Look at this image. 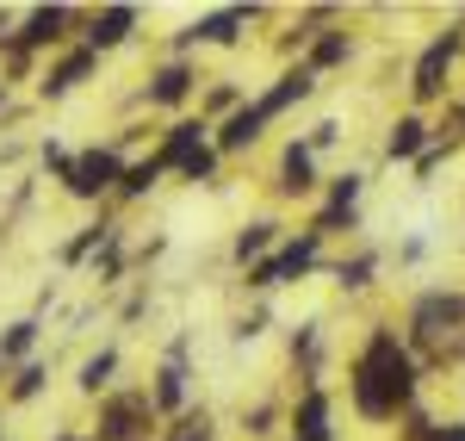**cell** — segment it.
<instances>
[{"label": "cell", "mask_w": 465, "mask_h": 441, "mask_svg": "<svg viewBox=\"0 0 465 441\" xmlns=\"http://www.w3.org/2000/svg\"><path fill=\"white\" fill-rule=\"evenodd\" d=\"M267 330H273V298H249V305L230 317V342H236V348H254Z\"/></svg>", "instance_id": "cell-31"}, {"label": "cell", "mask_w": 465, "mask_h": 441, "mask_svg": "<svg viewBox=\"0 0 465 441\" xmlns=\"http://www.w3.org/2000/svg\"><path fill=\"white\" fill-rule=\"evenodd\" d=\"M397 441H465V423L460 416H434L429 405H416L397 423Z\"/></svg>", "instance_id": "cell-30"}, {"label": "cell", "mask_w": 465, "mask_h": 441, "mask_svg": "<svg viewBox=\"0 0 465 441\" xmlns=\"http://www.w3.org/2000/svg\"><path fill=\"white\" fill-rule=\"evenodd\" d=\"M366 168H335L329 181H322L317 205L304 212V230H317L329 249H348L360 236V224H366Z\"/></svg>", "instance_id": "cell-6"}, {"label": "cell", "mask_w": 465, "mask_h": 441, "mask_svg": "<svg viewBox=\"0 0 465 441\" xmlns=\"http://www.w3.org/2000/svg\"><path fill=\"white\" fill-rule=\"evenodd\" d=\"M50 386H56V361H50V355H37V361H25V367H13L6 379H0V416H6V410L44 405Z\"/></svg>", "instance_id": "cell-26"}, {"label": "cell", "mask_w": 465, "mask_h": 441, "mask_svg": "<svg viewBox=\"0 0 465 441\" xmlns=\"http://www.w3.org/2000/svg\"><path fill=\"white\" fill-rule=\"evenodd\" d=\"M354 56H360V32H354V19H341V25H329V32L311 37L298 63H304L311 75H322V81H329V75H341V69H348Z\"/></svg>", "instance_id": "cell-25"}, {"label": "cell", "mask_w": 465, "mask_h": 441, "mask_svg": "<svg viewBox=\"0 0 465 441\" xmlns=\"http://www.w3.org/2000/svg\"><path fill=\"white\" fill-rule=\"evenodd\" d=\"M81 429H87L94 441H155L162 436V416H155V405H149L143 379H124V386H112L106 398L87 405Z\"/></svg>", "instance_id": "cell-10"}, {"label": "cell", "mask_w": 465, "mask_h": 441, "mask_svg": "<svg viewBox=\"0 0 465 441\" xmlns=\"http://www.w3.org/2000/svg\"><path fill=\"white\" fill-rule=\"evenodd\" d=\"M329 243H322L317 230H304V224H292L286 243L273 249V256L261 261V267H249L236 286H242V298H280L292 293V286H304V280H322V267H329Z\"/></svg>", "instance_id": "cell-5"}, {"label": "cell", "mask_w": 465, "mask_h": 441, "mask_svg": "<svg viewBox=\"0 0 465 441\" xmlns=\"http://www.w3.org/2000/svg\"><path fill=\"white\" fill-rule=\"evenodd\" d=\"M379 274H385V249H372V243L335 249V256H329V267H322V280H329L341 298H366L372 286H379Z\"/></svg>", "instance_id": "cell-20"}, {"label": "cell", "mask_w": 465, "mask_h": 441, "mask_svg": "<svg viewBox=\"0 0 465 441\" xmlns=\"http://www.w3.org/2000/svg\"><path fill=\"white\" fill-rule=\"evenodd\" d=\"M74 37H81V6L69 0H44V6H25L19 13V37H13V50H25L37 63H50L56 50H69Z\"/></svg>", "instance_id": "cell-12"}, {"label": "cell", "mask_w": 465, "mask_h": 441, "mask_svg": "<svg viewBox=\"0 0 465 441\" xmlns=\"http://www.w3.org/2000/svg\"><path fill=\"white\" fill-rule=\"evenodd\" d=\"M149 311H155V280H131L124 298H118V311H112V330H137Z\"/></svg>", "instance_id": "cell-32"}, {"label": "cell", "mask_w": 465, "mask_h": 441, "mask_svg": "<svg viewBox=\"0 0 465 441\" xmlns=\"http://www.w3.org/2000/svg\"><path fill=\"white\" fill-rule=\"evenodd\" d=\"M25 155H32V144H25V137H6V144H0V168H19Z\"/></svg>", "instance_id": "cell-38"}, {"label": "cell", "mask_w": 465, "mask_h": 441, "mask_svg": "<svg viewBox=\"0 0 465 441\" xmlns=\"http://www.w3.org/2000/svg\"><path fill=\"white\" fill-rule=\"evenodd\" d=\"M149 149H155V162L168 168V181H180V186H223V175H230L223 155L212 149V125H205L199 112L155 125Z\"/></svg>", "instance_id": "cell-4"}, {"label": "cell", "mask_w": 465, "mask_h": 441, "mask_svg": "<svg viewBox=\"0 0 465 441\" xmlns=\"http://www.w3.org/2000/svg\"><path fill=\"white\" fill-rule=\"evenodd\" d=\"M429 144H434V118L403 106L391 125H385V137H379V162H385V168H410Z\"/></svg>", "instance_id": "cell-23"}, {"label": "cell", "mask_w": 465, "mask_h": 441, "mask_svg": "<svg viewBox=\"0 0 465 441\" xmlns=\"http://www.w3.org/2000/svg\"><path fill=\"white\" fill-rule=\"evenodd\" d=\"M0 441H19V436H13V429H6V436H0Z\"/></svg>", "instance_id": "cell-41"}, {"label": "cell", "mask_w": 465, "mask_h": 441, "mask_svg": "<svg viewBox=\"0 0 465 441\" xmlns=\"http://www.w3.org/2000/svg\"><path fill=\"white\" fill-rule=\"evenodd\" d=\"M143 392L149 405H155V416L168 423V416H180V410L199 405V367H193V330H168V342L155 348V361H149L143 373Z\"/></svg>", "instance_id": "cell-9"}, {"label": "cell", "mask_w": 465, "mask_h": 441, "mask_svg": "<svg viewBox=\"0 0 465 441\" xmlns=\"http://www.w3.org/2000/svg\"><path fill=\"white\" fill-rule=\"evenodd\" d=\"M168 186V168L155 162V149H137L131 162H124V175H118V193H112V212L118 218H131L137 205H149L155 193Z\"/></svg>", "instance_id": "cell-24"}, {"label": "cell", "mask_w": 465, "mask_h": 441, "mask_svg": "<svg viewBox=\"0 0 465 441\" xmlns=\"http://www.w3.org/2000/svg\"><path fill=\"white\" fill-rule=\"evenodd\" d=\"M322 181H329V168H322L317 155L304 149V137H280V149H273V168H267V212H280V218H292V212H311L317 205Z\"/></svg>", "instance_id": "cell-11"}, {"label": "cell", "mask_w": 465, "mask_h": 441, "mask_svg": "<svg viewBox=\"0 0 465 441\" xmlns=\"http://www.w3.org/2000/svg\"><path fill=\"white\" fill-rule=\"evenodd\" d=\"M322 87H329L322 75H311L304 63H286V69H273V75H267V81H261V87L249 94V106L261 112L267 125H286L292 112H304L311 100H317Z\"/></svg>", "instance_id": "cell-16"}, {"label": "cell", "mask_w": 465, "mask_h": 441, "mask_svg": "<svg viewBox=\"0 0 465 441\" xmlns=\"http://www.w3.org/2000/svg\"><path fill=\"white\" fill-rule=\"evenodd\" d=\"M74 398H81V410L94 405V398H106L112 386H124V342L118 336H106L100 348H87L81 361H74Z\"/></svg>", "instance_id": "cell-19"}, {"label": "cell", "mask_w": 465, "mask_h": 441, "mask_svg": "<svg viewBox=\"0 0 465 441\" xmlns=\"http://www.w3.org/2000/svg\"><path fill=\"white\" fill-rule=\"evenodd\" d=\"M32 155H37V181H63L74 162V149L56 137V131H44V137H32Z\"/></svg>", "instance_id": "cell-33"}, {"label": "cell", "mask_w": 465, "mask_h": 441, "mask_svg": "<svg viewBox=\"0 0 465 441\" xmlns=\"http://www.w3.org/2000/svg\"><path fill=\"white\" fill-rule=\"evenodd\" d=\"M280 19V6H261V0H249V6H205V13H193L180 32L162 37V56H205V50H242L249 37H261L254 25H273Z\"/></svg>", "instance_id": "cell-3"}, {"label": "cell", "mask_w": 465, "mask_h": 441, "mask_svg": "<svg viewBox=\"0 0 465 441\" xmlns=\"http://www.w3.org/2000/svg\"><path fill=\"white\" fill-rule=\"evenodd\" d=\"M19 100H25V94H13V87H6V81H0V125H6V118H13V106H19Z\"/></svg>", "instance_id": "cell-39"}, {"label": "cell", "mask_w": 465, "mask_h": 441, "mask_svg": "<svg viewBox=\"0 0 465 441\" xmlns=\"http://www.w3.org/2000/svg\"><path fill=\"white\" fill-rule=\"evenodd\" d=\"M286 441H341V392L335 386H286Z\"/></svg>", "instance_id": "cell-14"}, {"label": "cell", "mask_w": 465, "mask_h": 441, "mask_svg": "<svg viewBox=\"0 0 465 441\" xmlns=\"http://www.w3.org/2000/svg\"><path fill=\"white\" fill-rule=\"evenodd\" d=\"M223 436H230V423H223V416H217V410L205 405V398H199L193 410H180V416H168L155 441H223Z\"/></svg>", "instance_id": "cell-29"}, {"label": "cell", "mask_w": 465, "mask_h": 441, "mask_svg": "<svg viewBox=\"0 0 465 441\" xmlns=\"http://www.w3.org/2000/svg\"><path fill=\"white\" fill-rule=\"evenodd\" d=\"M286 386H261L254 398H242L236 405V416H230V429L242 441H286Z\"/></svg>", "instance_id": "cell-21"}, {"label": "cell", "mask_w": 465, "mask_h": 441, "mask_svg": "<svg viewBox=\"0 0 465 441\" xmlns=\"http://www.w3.org/2000/svg\"><path fill=\"white\" fill-rule=\"evenodd\" d=\"M460 118H465V100H460Z\"/></svg>", "instance_id": "cell-43"}, {"label": "cell", "mask_w": 465, "mask_h": 441, "mask_svg": "<svg viewBox=\"0 0 465 441\" xmlns=\"http://www.w3.org/2000/svg\"><path fill=\"white\" fill-rule=\"evenodd\" d=\"M44 336H50V317H37V311L6 317V324H0V373L37 361V355H44Z\"/></svg>", "instance_id": "cell-27"}, {"label": "cell", "mask_w": 465, "mask_h": 441, "mask_svg": "<svg viewBox=\"0 0 465 441\" xmlns=\"http://www.w3.org/2000/svg\"><path fill=\"white\" fill-rule=\"evenodd\" d=\"M0 436H6V416H0Z\"/></svg>", "instance_id": "cell-42"}, {"label": "cell", "mask_w": 465, "mask_h": 441, "mask_svg": "<svg viewBox=\"0 0 465 441\" xmlns=\"http://www.w3.org/2000/svg\"><path fill=\"white\" fill-rule=\"evenodd\" d=\"M143 37V6L137 0H106V6H81V37L74 44H87L100 63L118 56V50H131Z\"/></svg>", "instance_id": "cell-13"}, {"label": "cell", "mask_w": 465, "mask_h": 441, "mask_svg": "<svg viewBox=\"0 0 465 441\" xmlns=\"http://www.w3.org/2000/svg\"><path fill=\"white\" fill-rule=\"evenodd\" d=\"M249 81H242V75H205V87H199V118H205V125H223V118H230V112L236 106H249Z\"/></svg>", "instance_id": "cell-28"}, {"label": "cell", "mask_w": 465, "mask_h": 441, "mask_svg": "<svg viewBox=\"0 0 465 441\" xmlns=\"http://www.w3.org/2000/svg\"><path fill=\"white\" fill-rule=\"evenodd\" d=\"M298 137H304V149H311L317 162H329L335 149L348 144V118H317V125H311V131H298Z\"/></svg>", "instance_id": "cell-34"}, {"label": "cell", "mask_w": 465, "mask_h": 441, "mask_svg": "<svg viewBox=\"0 0 465 441\" xmlns=\"http://www.w3.org/2000/svg\"><path fill=\"white\" fill-rule=\"evenodd\" d=\"M292 218H280V212H249V218L230 230V243H223V261H230V274L242 280L249 267H261V261L273 256L280 243H286Z\"/></svg>", "instance_id": "cell-18"}, {"label": "cell", "mask_w": 465, "mask_h": 441, "mask_svg": "<svg viewBox=\"0 0 465 441\" xmlns=\"http://www.w3.org/2000/svg\"><path fill=\"white\" fill-rule=\"evenodd\" d=\"M0 379H6V373H0Z\"/></svg>", "instance_id": "cell-44"}, {"label": "cell", "mask_w": 465, "mask_h": 441, "mask_svg": "<svg viewBox=\"0 0 465 441\" xmlns=\"http://www.w3.org/2000/svg\"><path fill=\"white\" fill-rule=\"evenodd\" d=\"M100 56L87 50V44H69V50H56L44 69H37V87H32V106H63L74 94H87L94 81H100Z\"/></svg>", "instance_id": "cell-15"}, {"label": "cell", "mask_w": 465, "mask_h": 441, "mask_svg": "<svg viewBox=\"0 0 465 441\" xmlns=\"http://www.w3.org/2000/svg\"><path fill=\"white\" fill-rule=\"evenodd\" d=\"M465 56V13L447 25V32H434L422 50H416V63L403 75V100L410 112H429V106H447V94H453V69H460Z\"/></svg>", "instance_id": "cell-8"}, {"label": "cell", "mask_w": 465, "mask_h": 441, "mask_svg": "<svg viewBox=\"0 0 465 441\" xmlns=\"http://www.w3.org/2000/svg\"><path fill=\"white\" fill-rule=\"evenodd\" d=\"M335 367V348H329V324L322 317H304V324H292L286 330V386H335L329 379Z\"/></svg>", "instance_id": "cell-17"}, {"label": "cell", "mask_w": 465, "mask_h": 441, "mask_svg": "<svg viewBox=\"0 0 465 441\" xmlns=\"http://www.w3.org/2000/svg\"><path fill=\"white\" fill-rule=\"evenodd\" d=\"M199 87H205V63H193V56H155L143 69V81L131 87V112H155L162 125L186 118V112L199 106Z\"/></svg>", "instance_id": "cell-7"}, {"label": "cell", "mask_w": 465, "mask_h": 441, "mask_svg": "<svg viewBox=\"0 0 465 441\" xmlns=\"http://www.w3.org/2000/svg\"><path fill=\"white\" fill-rule=\"evenodd\" d=\"M118 224H124V218H118L112 205L87 212V218H81L69 236L56 243V267H63V274H87V261H94V256H100V249L112 243V230H118Z\"/></svg>", "instance_id": "cell-22"}, {"label": "cell", "mask_w": 465, "mask_h": 441, "mask_svg": "<svg viewBox=\"0 0 465 441\" xmlns=\"http://www.w3.org/2000/svg\"><path fill=\"white\" fill-rule=\"evenodd\" d=\"M50 441H94V436H87L81 423H63V429H56V436H50Z\"/></svg>", "instance_id": "cell-40"}, {"label": "cell", "mask_w": 465, "mask_h": 441, "mask_svg": "<svg viewBox=\"0 0 465 441\" xmlns=\"http://www.w3.org/2000/svg\"><path fill=\"white\" fill-rule=\"evenodd\" d=\"M422 256H429V243H422V236H397V249H391L397 267H422Z\"/></svg>", "instance_id": "cell-36"}, {"label": "cell", "mask_w": 465, "mask_h": 441, "mask_svg": "<svg viewBox=\"0 0 465 441\" xmlns=\"http://www.w3.org/2000/svg\"><path fill=\"white\" fill-rule=\"evenodd\" d=\"M447 162H453V149L429 144V149H422V155H416V162H410V181H416V186H429L434 175H440V168H447Z\"/></svg>", "instance_id": "cell-35"}, {"label": "cell", "mask_w": 465, "mask_h": 441, "mask_svg": "<svg viewBox=\"0 0 465 441\" xmlns=\"http://www.w3.org/2000/svg\"><path fill=\"white\" fill-rule=\"evenodd\" d=\"M19 13H25V6H0V50H13V37H19Z\"/></svg>", "instance_id": "cell-37"}, {"label": "cell", "mask_w": 465, "mask_h": 441, "mask_svg": "<svg viewBox=\"0 0 465 441\" xmlns=\"http://www.w3.org/2000/svg\"><path fill=\"white\" fill-rule=\"evenodd\" d=\"M403 348L416 355L422 379L447 373L465 361V286H422V293L403 298V317H397Z\"/></svg>", "instance_id": "cell-2"}, {"label": "cell", "mask_w": 465, "mask_h": 441, "mask_svg": "<svg viewBox=\"0 0 465 441\" xmlns=\"http://www.w3.org/2000/svg\"><path fill=\"white\" fill-rule=\"evenodd\" d=\"M422 367H416V355L403 348V336H397L391 317H372L366 330L354 336V348H348V361H341V379H335V392H341V410L366 423V429H397L410 410L422 405Z\"/></svg>", "instance_id": "cell-1"}]
</instances>
